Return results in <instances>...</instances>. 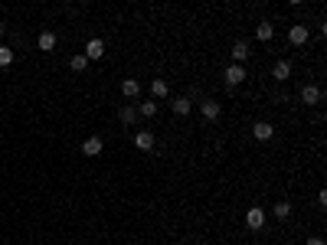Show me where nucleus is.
Instances as JSON below:
<instances>
[{"mask_svg": "<svg viewBox=\"0 0 327 245\" xmlns=\"http://www.w3.org/2000/svg\"><path fill=\"white\" fill-rule=\"evenodd\" d=\"M134 144L141 147V151H151V147H154V134L151 131H138L134 134Z\"/></svg>", "mask_w": 327, "mask_h": 245, "instance_id": "ddd939ff", "label": "nucleus"}, {"mask_svg": "<svg viewBox=\"0 0 327 245\" xmlns=\"http://www.w3.org/2000/svg\"><path fill=\"white\" fill-rule=\"evenodd\" d=\"M249 56H252V52H249V43H246V39H239V43L232 46V59H236V66H239V62H246Z\"/></svg>", "mask_w": 327, "mask_h": 245, "instance_id": "9d476101", "label": "nucleus"}, {"mask_svg": "<svg viewBox=\"0 0 327 245\" xmlns=\"http://www.w3.org/2000/svg\"><path fill=\"white\" fill-rule=\"evenodd\" d=\"M246 226L249 229H255V232H259L262 226H265V209H259V206H252L246 212Z\"/></svg>", "mask_w": 327, "mask_h": 245, "instance_id": "f257e3e1", "label": "nucleus"}, {"mask_svg": "<svg viewBox=\"0 0 327 245\" xmlns=\"http://www.w3.org/2000/svg\"><path fill=\"white\" fill-rule=\"evenodd\" d=\"M308 26H305V23H298V26H291V30H288V39H291V43L294 46H305L308 43Z\"/></svg>", "mask_w": 327, "mask_h": 245, "instance_id": "f03ea898", "label": "nucleus"}, {"mask_svg": "<svg viewBox=\"0 0 327 245\" xmlns=\"http://www.w3.org/2000/svg\"><path fill=\"white\" fill-rule=\"evenodd\" d=\"M121 95H124V98H138V95H141V82H138V78H124V82H121Z\"/></svg>", "mask_w": 327, "mask_h": 245, "instance_id": "39448f33", "label": "nucleus"}, {"mask_svg": "<svg viewBox=\"0 0 327 245\" xmlns=\"http://www.w3.org/2000/svg\"><path fill=\"white\" fill-rule=\"evenodd\" d=\"M271 212H275V219H288V216H291V203H278Z\"/></svg>", "mask_w": 327, "mask_h": 245, "instance_id": "6ab92c4d", "label": "nucleus"}, {"mask_svg": "<svg viewBox=\"0 0 327 245\" xmlns=\"http://www.w3.org/2000/svg\"><path fill=\"white\" fill-rule=\"evenodd\" d=\"M170 108H174V115H186V112H190V108H193V101H190V98H177V101H174V105H170Z\"/></svg>", "mask_w": 327, "mask_h": 245, "instance_id": "f3484780", "label": "nucleus"}, {"mask_svg": "<svg viewBox=\"0 0 327 245\" xmlns=\"http://www.w3.org/2000/svg\"><path fill=\"white\" fill-rule=\"evenodd\" d=\"M36 46H40L43 52H52V49H56V33H49V30H46V33H40Z\"/></svg>", "mask_w": 327, "mask_h": 245, "instance_id": "1a4fd4ad", "label": "nucleus"}, {"mask_svg": "<svg viewBox=\"0 0 327 245\" xmlns=\"http://www.w3.org/2000/svg\"><path fill=\"white\" fill-rule=\"evenodd\" d=\"M82 154L85 157H98V154H102V138H89L82 144Z\"/></svg>", "mask_w": 327, "mask_h": 245, "instance_id": "6e6552de", "label": "nucleus"}, {"mask_svg": "<svg viewBox=\"0 0 327 245\" xmlns=\"http://www.w3.org/2000/svg\"><path fill=\"white\" fill-rule=\"evenodd\" d=\"M151 92H154V98H164L170 89H167V82H164V78H151Z\"/></svg>", "mask_w": 327, "mask_h": 245, "instance_id": "dca6fc26", "label": "nucleus"}, {"mask_svg": "<svg viewBox=\"0 0 327 245\" xmlns=\"http://www.w3.org/2000/svg\"><path fill=\"white\" fill-rule=\"evenodd\" d=\"M252 134H255V141H268L271 134H275V128H271L268 121H255V128H252Z\"/></svg>", "mask_w": 327, "mask_h": 245, "instance_id": "0eeeda50", "label": "nucleus"}, {"mask_svg": "<svg viewBox=\"0 0 327 245\" xmlns=\"http://www.w3.org/2000/svg\"><path fill=\"white\" fill-rule=\"evenodd\" d=\"M271 75H275L278 82H285V78L291 75V62H288V59H278V62H275V69H271Z\"/></svg>", "mask_w": 327, "mask_h": 245, "instance_id": "9b49d317", "label": "nucleus"}, {"mask_svg": "<svg viewBox=\"0 0 327 245\" xmlns=\"http://www.w3.org/2000/svg\"><path fill=\"white\" fill-rule=\"evenodd\" d=\"M0 36H4V23H0Z\"/></svg>", "mask_w": 327, "mask_h": 245, "instance_id": "5701e85b", "label": "nucleus"}, {"mask_svg": "<svg viewBox=\"0 0 327 245\" xmlns=\"http://www.w3.org/2000/svg\"><path fill=\"white\" fill-rule=\"evenodd\" d=\"M246 78V69L242 66H236V62H232L229 69H226V85H239Z\"/></svg>", "mask_w": 327, "mask_h": 245, "instance_id": "423d86ee", "label": "nucleus"}, {"mask_svg": "<svg viewBox=\"0 0 327 245\" xmlns=\"http://www.w3.org/2000/svg\"><path fill=\"white\" fill-rule=\"evenodd\" d=\"M85 66H89L85 56H72V59H69V69H72V72H85Z\"/></svg>", "mask_w": 327, "mask_h": 245, "instance_id": "a211bd4d", "label": "nucleus"}, {"mask_svg": "<svg viewBox=\"0 0 327 245\" xmlns=\"http://www.w3.org/2000/svg\"><path fill=\"white\" fill-rule=\"evenodd\" d=\"M82 56L85 59H102L105 56V43H102V39H89V46H85Z\"/></svg>", "mask_w": 327, "mask_h": 245, "instance_id": "20e7f679", "label": "nucleus"}, {"mask_svg": "<svg viewBox=\"0 0 327 245\" xmlns=\"http://www.w3.org/2000/svg\"><path fill=\"white\" fill-rule=\"evenodd\" d=\"M138 115H144V118H154V115H157V105H154V101H144V105L138 108Z\"/></svg>", "mask_w": 327, "mask_h": 245, "instance_id": "412c9836", "label": "nucleus"}, {"mask_svg": "<svg viewBox=\"0 0 327 245\" xmlns=\"http://www.w3.org/2000/svg\"><path fill=\"white\" fill-rule=\"evenodd\" d=\"M10 62H13V49H10V46H0V66H10Z\"/></svg>", "mask_w": 327, "mask_h": 245, "instance_id": "aec40b11", "label": "nucleus"}, {"mask_svg": "<svg viewBox=\"0 0 327 245\" xmlns=\"http://www.w3.org/2000/svg\"><path fill=\"white\" fill-rule=\"evenodd\" d=\"M308 245H327V242L321 239V235H311V239H308Z\"/></svg>", "mask_w": 327, "mask_h": 245, "instance_id": "4be33fe9", "label": "nucleus"}, {"mask_svg": "<svg viewBox=\"0 0 327 245\" xmlns=\"http://www.w3.org/2000/svg\"><path fill=\"white\" fill-rule=\"evenodd\" d=\"M271 36H275V26H271L268 20H262L259 26H255V39H262V43H268Z\"/></svg>", "mask_w": 327, "mask_h": 245, "instance_id": "f8f14e48", "label": "nucleus"}, {"mask_svg": "<svg viewBox=\"0 0 327 245\" xmlns=\"http://www.w3.org/2000/svg\"><path fill=\"white\" fill-rule=\"evenodd\" d=\"M134 118H138V108H131V105H124L121 112H118V121L121 124H134Z\"/></svg>", "mask_w": 327, "mask_h": 245, "instance_id": "2eb2a0df", "label": "nucleus"}, {"mask_svg": "<svg viewBox=\"0 0 327 245\" xmlns=\"http://www.w3.org/2000/svg\"><path fill=\"white\" fill-rule=\"evenodd\" d=\"M220 112H223L220 101H213V98H206V101H203V115L209 118V121H216V118H220Z\"/></svg>", "mask_w": 327, "mask_h": 245, "instance_id": "4468645a", "label": "nucleus"}, {"mask_svg": "<svg viewBox=\"0 0 327 245\" xmlns=\"http://www.w3.org/2000/svg\"><path fill=\"white\" fill-rule=\"evenodd\" d=\"M321 98H324V92L317 89V85H305V89H301V101H305V105H317Z\"/></svg>", "mask_w": 327, "mask_h": 245, "instance_id": "7ed1b4c3", "label": "nucleus"}]
</instances>
